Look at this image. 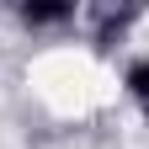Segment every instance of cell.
Instances as JSON below:
<instances>
[{
	"instance_id": "1",
	"label": "cell",
	"mask_w": 149,
	"mask_h": 149,
	"mask_svg": "<svg viewBox=\"0 0 149 149\" xmlns=\"http://www.w3.org/2000/svg\"><path fill=\"white\" fill-rule=\"evenodd\" d=\"M16 16H22L27 27H59L74 16V6H16Z\"/></svg>"
},
{
	"instance_id": "2",
	"label": "cell",
	"mask_w": 149,
	"mask_h": 149,
	"mask_svg": "<svg viewBox=\"0 0 149 149\" xmlns=\"http://www.w3.org/2000/svg\"><path fill=\"white\" fill-rule=\"evenodd\" d=\"M123 85H128V96H133V101H139V107L149 112V59H133V64H128Z\"/></svg>"
}]
</instances>
